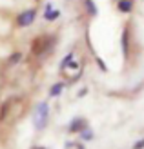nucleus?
Returning a JSON list of instances; mask_svg holds the SVG:
<instances>
[{
  "label": "nucleus",
  "mask_w": 144,
  "mask_h": 149,
  "mask_svg": "<svg viewBox=\"0 0 144 149\" xmlns=\"http://www.w3.org/2000/svg\"><path fill=\"white\" fill-rule=\"evenodd\" d=\"M49 122V102L48 100H42L35 106L33 111V125L37 131H42L46 129V125Z\"/></svg>",
  "instance_id": "1"
},
{
  "label": "nucleus",
  "mask_w": 144,
  "mask_h": 149,
  "mask_svg": "<svg viewBox=\"0 0 144 149\" xmlns=\"http://www.w3.org/2000/svg\"><path fill=\"white\" fill-rule=\"evenodd\" d=\"M37 18V9H24L22 13H18V17H17V26L18 27H29L35 22Z\"/></svg>",
  "instance_id": "2"
},
{
  "label": "nucleus",
  "mask_w": 144,
  "mask_h": 149,
  "mask_svg": "<svg viewBox=\"0 0 144 149\" xmlns=\"http://www.w3.org/2000/svg\"><path fill=\"white\" fill-rule=\"evenodd\" d=\"M84 127H88V120L84 116H75V118L70 120V124H67V131H70V133H77V135Z\"/></svg>",
  "instance_id": "3"
},
{
  "label": "nucleus",
  "mask_w": 144,
  "mask_h": 149,
  "mask_svg": "<svg viewBox=\"0 0 144 149\" xmlns=\"http://www.w3.org/2000/svg\"><path fill=\"white\" fill-rule=\"evenodd\" d=\"M42 17H44V20H48V22H55L57 18H60V9H58V7H53L51 4H46Z\"/></svg>",
  "instance_id": "4"
},
{
  "label": "nucleus",
  "mask_w": 144,
  "mask_h": 149,
  "mask_svg": "<svg viewBox=\"0 0 144 149\" xmlns=\"http://www.w3.org/2000/svg\"><path fill=\"white\" fill-rule=\"evenodd\" d=\"M133 4H135L133 0H117V9H119V13L128 15L133 11Z\"/></svg>",
  "instance_id": "5"
},
{
  "label": "nucleus",
  "mask_w": 144,
  "mask_h": 149,
  "mask_svg": "<svg viewBox=\"0 0 144 149\" xmlns=\"http://www.w3.org/2000/svg\"><path fill=\"white\" fill-rule=\"evenodd\" d=\"M64 87H66L64 82H57V84H53V86L49 87V98L60 96V95H62V91H64Z\"/></svg>",
  "instance_id": "6"
},
{
  "label": "nucleus",
  "mask_w": 144,
  "mask_h": 149,
  "mask_svg": "<svg viewBox=\"0 0 144 149\" xmlns=\"http://www.w3.org/2000/svg\"><path fill=\"white\" fill-rule=\"evenodd\" d=\"M79 136H80L82 142H86V144H88V142H91V140L95 138V133H93V129L88 125V127H84V129L79 133Z\"/></svg>",
  "instance_id": "7"
},
{
  "label": "nucleus",
  "mask_w": 144,
  "mask_h": 149,
  "mask_svg": "<svg viewBox=\"0 0 144 149\" xmlns=\"http://www.w3.org/2000/svg\"><path fill=\"white\" fill-rule=\"evenodd\" d=\"M84 7H86V13L89 17H97L98 15V7H97V4L93 0H84Z\"/></svg>",
  "instance_id": "8"
},
{
  "label": "nucleus",
  "mask_w": 144,
  "mask_h": 149,
  "mask_svg": "<svg viewBox=\"0 0 144 149\" xmlns=\"http://www.w3.org/2000/svg\"><path fill=\"white\" fill-rule=\"evenodd\" d=\"M75 58H77V55H75L73 51H71V53H67V55L62 58V60H60V65H58V68H60V73H62V71L66 69V65H67V64H71Z\"/></svg>",
  "instance_id": "9"
},
{
  "label": "nucleus",
  "mask_w": 144,
  "mask_h": 149,
  "mask_svg": "<svg viewBox=\"0 0 144 149\" xmlns=\"http://www.w3.org/2000/svg\"><path fill=\"white\" fill-rule=\"evenodd\" d=\"M20 60H22V53H18V51H15L13 55H9V64L15 65V64H18Z\"/></svg>",
  "instance_id": "10"
},
{
  "label": "nucleus",
  "mask_w": 144,
  "mask_h": 149,
  "mask_svg": "<svg viewBox=\"0 0 144 149\" xmlns=\"http://www.w3.org/2000/svg\"><path fill=\"white\" fill-rule=\"evenodd\" d=\"M95 62H97V65H98V68H100V71H102V73H106V71H108V65H106V62L102 60L100 56H95Z\"/></svg>",
  "instance_id": "11"
},
{
  "label": "nucleus",
  "mask_w": 144,
  "mask_h": 149,
  "mask_svg": "<svg viewBox=\"0 0 144 149\" xmlns=\"http://www.w3.org/2000/svg\"><path fill=\"white\" fill-rule=\"evenodd\" d=\"M142 147H144V138L139 140V142H135V146H133V149H142Z\"/></svg>",
  "instance_id": "12"
},
{
  "label": "nucleus",
  "mask_w": 144,
  "mask_h": 149,
  "mask_svg": "<svg viewBox=\"0 0 144 149\" xmlns=\"http://www.w3.org/2000/svg\"><path fill=\"white\" fill-rule=\"evenodd\" d=\"M84 95H88V87H82L80 91L77 93V96H79V98H80V96H84Z\"/></svg>",
  "instance_id": "13"
},
{
  "label": "nucleus",
  "mask_w": 144,
  "mask_h": 149,
  "mask_svg": "<svg viewBox=\"0 0 144 149\" xmlns=\"http://www.w3.org/2000/svg\"><path fill=\"white\" fill-rule=\"evenodd\" d=\"M31 149H46V147H42V146H35V147H31Z\"/></svg>",
  "instance_id": "14"
}]
</instances>
